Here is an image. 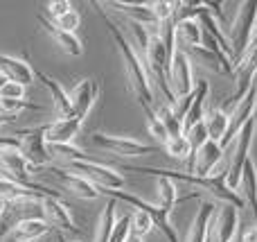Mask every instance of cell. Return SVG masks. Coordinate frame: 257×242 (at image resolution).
Here are the masks:
<instances>
[{
	"instance_id": "1",
	"label": "cell",
	"mask_w": 257,
	"mask_h": 242,
	"mask_svg": "<svg viewBox=\"0 0 257 242\" xmlns=\"http://www.w3.org/2000/svg\"><path fill=\"white\" fill-rule=\"evenodd\" d=\"M95 7L99 9V16L104 18V25H106V30L111 32L113 41H115L117 50H120V57L122 61H124V68H126V77H128V86H131V93L136 95L138 104L142 107V111H156L154 109V93H151V86H149V79H147V72H145V66H142L140 57H138V52L133 50V45L126 41V36L122 34V30H117V25L111 21V18L106 16V12H104L102 7H99V3H93Z\"/></svg>"
},
{
	"instance_id": "2",
	"label": "cell",
	"mask_w": 257,
	"mask_h": 242,
	"mask_svg": "<svg viewBox=\"0 0 257 242\" xmlns=\"http://www.w3.org/2000/svg\"><path fill=\"white\" fill-rule=\"evenodd\" d=\"M122 170L140 172V175H151V177H163V179H169V181H185V184H192V186H199V188L210 190V193H212L217 199H221L223 204H230V206H235V208H244V199H241V195L228 188L226 172H221V175H212V177H194V175H187V172L163 170V168H147V166H122Z\"/></svg>"
},
{
	"instance_id": "3",
	"label": "cell",
	"mask_w": 257,
	"mask_h": 242,
	"mask_svg": "<svg viewBox=\"0 0 257 242\" xmlns=\"http://www.w3.org/2000/svg\"><path fill=\"white\" fill-rule=\"evenodd\" d=\"M257 23V0H246L239 5L235 18L230 23L228 30V41H230L232 50V66H239V61L244 59L246 50L250 48V39H253V30Z\"/></svg>"
},
{
	"instance_id": "4",
	"label": "cell",
	"mask_w": 257,
	"mask_h": 242,
	"mask_svg": "<svg viewBox=\"0 0 257 242\" xmlns=\"http://www.w3.org/2000/svg\"><path fill=\"white\" fill-rule=\"evenodd\" d=\"M99 190V188H97ZM108 195V197L113 199V202H124V204H131L133 208H138V211H145L147 215L151 217V222H154V226L160 231V233L165 235V240L167 242H178V233L176 229L172 226V222H169V213L167 208H160V206H154V204L145 202V199H140L138 195L133 193H124V190H99V195Z\"/></svg>"
},
{
	"instance_id": "5",
	"label": "cell",
	"mask_w": 257,
	"mask_h": 242,
	"mask_svg": "<svg viewBox=\"0 0 257 242\" xmlns=\"http://www.w3.org/2000/svg\"><path fill=\"white\" fill-rule=\"evenodd\" d=\"M255 138V118H250L248 122L244 125V129L237 134V145H235V152H232L230 158V166L226 170V181H228V188L239 193V186H241V172H244L246 161L250 158V145H253Z\"/></svg>"
},
{
	"instance_id": "6",
	"label": "cell",
	"mask_w": 257,
	"mask_h": 242,
	"mask_svg": "<svg viewBox=\"0 0 257 242\" xmlns=\"http://www.w3.org/2000/svg\"><path fill=\"white\" fill-rule=\"evenodd\" d=\"M75 175L88 179L95 188L102 190H120L124 186V177L120 172H115L113 168H106L97 161H68L66 163Z\"/></svg>"
},
{
	"instance_id": "7",
	"label": "cell",
	"mask_w": 257,
	"mask_h": 242,
	"mask_svg": "<svg viewBox=\"0 0 257 242\" xmlns=\"http://www.w3.org/2000/svg\"><path fill=\"white\" fill-rule=\"evenodd\" d=\"M16 138L21 140V156L25 158L30 168H41L50 163L52 154H50V147L45 143V125L16 131Z\"/></svg>"
},
{
	"instance_id": "8",
	"label": "cell",
	"mask_w": 257,
	"mask_h": 242,
	"mask_svg": "<svg viewBox=\"0 0 257 242\" xmlns=\"http://www.w3.org/2000/svg\"><path fill=\"white\" fill-rule=\"evenodd\" d=\"M255 107H257V79H255V84L250 86L248 93L235 104L232 113H228V131H226V136L219 140L221 149H226L228 145L232 143V138H237V134L244 129V125L250 118H255Z\"/></svg>"
},
{
	"instance_id": "9",
	"label": "cell",
	"mask_w": 257,
	"mask_h": 242,
	"mask_svg": "<svg viewBox=\"0 0 257 242\" xmlns=\"http://www.w3.org/2000/svg\"><path fill=\"white\" fill-rule=\"evenodd\" d=\"M169 89H172L174 98H185L194 91V82H192V61H190V54L185 50H176L169 61Z\"/></svg>"
},
{
	"instance_id": "10",
	"label": "cell",
	"mask_w": 257,
	"mask_h": 242,
	"mask_svg": "<svg viewBox=\"0 0 257 242\" xmlns=\"http://www.w3.org/2000/svg\"><path fill=\"white\" fill-rule=\"evenodd\" d=\"M93 143L97 147L106 149V152L117 154V156H145V154L156 152L154 145L140 143V140L126 138V136H108V134H102V131L93 134Z\"/></svg>"
},
{
	"instance_id": "11",
	"label": "cell",
	"mask_w": 257,
	"mask_h": 242,
	"mask_svg": "<svg viewBox=\"0 0 257 242\" xmlns=\"http://www.w3.org/2000/svg\"><path fill=\"white\" fill-rule=\"evenodd\" d=\"M237 70V82H235V93L230 95V98L226 100V104H223V109L226 107H235L237 102H239L241 98H244L246 93L250 91V86L255 84L257 79V45H250L248 50H246L244 59L239 61V66L235 68Z\"/></svg>"
},
{
	"instance_id": "12",
	"label": "cell",
	"mask_w": 257,
	"mask_h": 242,
	"mask_svg": "<svg viewBox=\"0 0 257 242\" xmlns=\"http://www.w3.org/2000/svg\"><path fill=\"white\" fill-rule=\"evenodd\" d=\"M237 226H239V208L223 204L212 217L210 242H235Z\"/></svg>"
},
{
	"instance_id": "13",
	"label": "cell",
	"mask_w": 257,
	"mask_h": 242,
	"mask_svg": "<svg viewBox=\"0 0 257 242\" xmlns=\"http://www.w3.org/2000/svg\"><path fill=\"white\" fill-rule=\"evenodd\" d=\"M41 206H43V220L48 222V226L59 229V233H70V235L79 233L70 211H68V206L61 202V199L45 197V199H41Z\"/></svg>"
},
{
	"instance_id": "14",
	"label": "cell",
	"mask_w": 257,
	"mask_h": 242,
	"mask_svg": "<svg viewBox=\"0 0 257 242\" xmlns=\"http://www.w3.org/2000/svg\"><path fill=\"white\" fill-rule=\"evenodd\" d=\"M223 158V149L219 143L208 140L203 147H199L194 152V156L190 158V172L194 177H212L214 168L221 163Z\"/></svg>"
},
{
	"instance_id": "15",
	"label": "cell",
	"mask_w": 257,
	"mask_h": 242,
	"mask_svg": "<svg viewBox=\"0 0 257 242\" xmlns=\"http://www.w3.org/2000/svg\"><path fill=\"white\" fill-rule=\"evenodd\" d=\"M70 107H72V118L79 122H84V118L88 116L90 107H93L95 98H97V82L95 79H81L75 89L70 91Z\"/></svg>"
},
{
	"instance_id": "16",
	"label": "cell",
	"mask_w": 257,
	"mask_h": 242,
	"mask_svg": "<svg viewBox=\"0 0 257 242\" xmlns=\"http://www.w3.org/2000/svg\"><path fill=\"white\" fill-rule=\"evenodd\" d=\"M0 72L9 82H16V84H23V86H30L34 82V68H32V63L27 59L0 54Z\"/></svg>"
},
{
	"instance_id": "17",
	"label": "cell",
	"mask_w": 257,
	"mask_h": 242,
	"mask_svg": "<svg viewBox=\"0 0 257 242\" xmlns=\"http://www.w3.org/2000/svg\"><path fill=\"white\" fill-rule=\"evenodd\" d=\"M81 122L75 118H59L45 125V143L48 145H70L72 138L79 134Z\"/></svg>"
},
{
	"instance_id": "18",
	"label": "cell",
	"mask_w": 257,
	"mask_h": 242,
	"mask_svg": "<svg viewBox=\"0 0 257 242\" xmlns=\"http://www.w3.org/2000/svg\"><path fill=\"white\" fill-rule=\"evenodd\" d=\"M50 172L66 186V190L75 193L77 197H81V199H97L99 197V190L95 188L88 179H84V177L75 175V172H66V170H61V168H50Z\"/></svg>"
},
{
	"instance_id": "19",
	"label": "cell",
	"mask_w": 257,
	"mask_h": 242,
	"mask_svg": "<svg viewBox=\"0 0 257 242\" xmlns=\"http://www.w3.org/2000/svg\"><path fill=\"white\" fill-rule=\"evenodd\" d=\"M34 77H39L45 89L50 91V98H52L59 118H72V107H70V95H68V91L63 89L57 79H52V77L45 75L43 70H39V68H34Z\"/></svg>"
},
{
	"instance_id": "20",
	"label": "cell",
	"mask_w": 257,
	"mask_h": 242,
	"mask_svg": "<svg viewBox=\"0 0 257 242\" xmlns=\"http://www.w3.org/2000/svg\"><path fill=\"white\" fill-rule=\"evenodd\" d=\"M214 217V204L212 202H201L199 213H196L194 222H192L190 231H187L185 242H208L210 240V226H212Z\"/></svg>"
},
{
	"instance_id": "21",
	"label": "cell",
	"mask_w": 257,
	"mask_h": 242,
	"mask_svg": "<svg viewBox=\"0 0 257 242\" xmlns=\"http://www.w3.org/2000/svg\"><path fill=\"white\" fill-rule=\"evenodd\" d=\"M36 21H39V25L43 27L45 32H48L50 36H52L54 41H57V45L63 50V52H68V54H72V57H79L81 52H84V48H81V41L77 39L75 34H70V32H63V30H59L57 25H54L50 18H45V16H36Z\"/></svg>"
},
{
	"instance_id": "22",
	"label": "cell",
	"mask_w": 257,
	"mask_h": 242,
	"mask_svg": "<svg viewBox=\"0 0 257 242\" xmlns=\"http://www.w3.org/2000/svg\"><path fill=\"white\" fill-rule=\"evenodd\" d=\"M210 95V86L205 79H199V84L194 86V91H192V107L190 111H187L185 120H183V131H187L190 127H194L196 122L203 120V111H205V100H208Z\"/></svg>"
},
{
	"instance_id": "23",
	"label": "cell",
	"mask_w": 257,
	"mask_h": 242,
	"mask_svg": "<svg viewBox=\"0 0 257 242\" xmlns=\"http://www.w3.org/2000/svg\"><path fill=\"white\" fill-rule=\"evenodd\" d=\"M108 7H113L115 12L126 14L128 21H136V23H140V25H145V27H149V25L156 27L158 25L156 18H154V14H151V9H149V3L133 5V3H122V0H113V3H108Z\"/></svg>"
},
{
	"instance_id": "24",
	"label": "cell",
	"mask_w": 257,
	"mask_h": 242,
	"mask_svg": "<svg viewBox=\"0 0 257 242\" xmlns=\"http://www.w3.org/2000/svg\"><path fill=\"white\" fill-rule=\"evenodd\" d=\"M239 188H244L241 199H244V204L250 206V213H253V217L257 222V168L250 158L246 161L244 172H241V186Z\"/></svg>"
},
{
	"instance_id": "25",
	"label": "cell",
	"mask_w": 257,
	"mask_h": 242,
	"mask_svg": "<svg viewBox=\"0 0 257 242\" xmlns=\"http://www.w3.org/2000/svg\"><path fill=\"white\" fill-rule=\"evenodd\" d=\"M176 43L190 45V50L203 45V27L199 21H176Z\"/></svg>"
},
{
	"instance_id": "26",
	"label": "cell",
	"mask_w": 257,
	"mask_h": 242,
	"mask_svg": "<svg viewBox=\"0 0 257 242\" xmlns=\"http://www.w3.org/2000/svg\"><path fill=\"white\" fill-rule=\"evenodd\" d=\"M48 229L50 226L45 220H23L12 231V238L14 242H36L41 235L48 233Z\"/></svg>"
},
{
	"instance_id": "27",
	"label": "cell",
	"mask_w": 257,
	"mask_h": 242,
	"mask_svg": "<svg viewBox=\"0 0 257 242\" xmlns=\"http://www.w3.org/2000/svg\"><path fill=\"white\" fill-rule=\"evenodd\" d=\"M16 199H45V195L32 193V190L23 188L16 181H9L5 177H0V206H5L9 202H16Z\"/></svg>"
},
{
	"instance_id": "28",
	"label": "cell",
	"mask_w": 257,
	"mask_h": 242,
	"mask_svg": "<svg viewBox=\"0 0 257 242\" xmlns=\"http://www.w3.org/2000/svg\"><path fill=\"white\" fill-rule=\"evenodd\" d=\"M158 195H160V208H167V211H174V206L176 204H183V202H190V199L199 197L201 193H190L187 197H176V186H174V181L169 179H163V177H158Z\"/></svg>"
},
{
	"instance_id": "29",
	"label": "cell",
	"mask_w": 257,
	"mask_h": 242,
	"mask_svg": "<svg viewBox=\"0 0 257 242\" xmlns=\"http://www.w3.org/2000/svg\"><path fill=\"white\" fill-rule=\"evenodd\" d=\"M205 122V129H208V138L219 143V140L226 136L228 131V113L223 109H212L208 116L203 118Z\"/></svg>"
},
{
	"instance_id": "30",
	"label": "cell",
	"mask_w": 257,
	"mask_h": 242,
	"mask_svg": "<svg viewBox=\"0 0 257 242\" xmlns=\"http://www.w3.org/2000/svg\"><path fill=\"white\" fill-rule=\"evenodd\" d=\"M113 226H115V202H108L104 206L102 215L97 217V231H95V242H108L113 233Z\"/></svg>"
},
{
	"instance_id": "31",
	"label": "cell",
	"mask_w": 257,
	"mask_h": 242,
	"mask_svg": "<svg viewBox=\"0 0 257 242\" xmlns=\"http://www.w3.org/2000/svg\"><path fill=\"white\" fill-rule=\"evenodd\" d=\"M183 136L187 138V143H190V149H192V156H194V152L199 147H203L205 143H208V129H205V122L201 120V122H196L194 127H190L187 131H183ZM190 156V158H192Z\"/></svg>"
},
{
	"instance_id": "32",
	"label": "cell",
	"mask_w": 257,
	"mask_h": 242,
	"mask_svg": "<svg viewBox=\"0 0 257 242\" xmlns=\"http://www.w3.org/2000/svg\"><path fill=\"white\" fill-rule=\"evenodd\" d=\"M165 152L172 158H178V161H185V158L192 156L190 143H187L185 136H174V138H169L167 143H165Z\"/></svg>"
},
{
	"instance_id": "33",
	"label": "cell",
	"mask_w": 257,
	"mask_h": 242,
	"mask_svg": "<svg viewBox=\"0 0 257 242\" xmlns=\"http://www.w3.org/2000/svg\"><path fill=\"white\" fill-rule=\"evenodd\" d=\"M154 229V222L145 211H133L131 213V235L133 238H145L149 231Z\"/></svg>"
},
{
	"instance_id": "34",
	"label": "cell",
	"mask_w": 257,
	"mask_h": 242,
	"mask_svg": "<svg viewBox=\"0 0 257 242\" xmlns=\"http://www.w3.org/2000/svg\"><path fill=\"white\" fill-rule=\"evenodd\" d=\"M156 113H158L160 122H163V125H165V129H167L169 138H174V136H183V122L178 120V118H174L172 109H169L167 104H163V107H160Z\"/></svg>"
},
{
	"instance_id": "35",
	"label": "cell",
	"mask_w": 257,
	"mask_h": 242,
	"mask_svg": "<svg viewBox=\"0 0 257 242\" xmlns=\"http://www.w3.org/2000/svg\"><path fill=\"white\" fill-rule=\"evenodd\" d=\"M25 109H34V111H41V104L36 102H27V100H5L0 98V113H7V116H18Z\"/></svg>"
},
{
	"instance_id": "36",
	"label": "cell",
	"mask_w": 257,
	"mask_h": 242,
	"mask_svg": "<svg viewBox=\"0 0 257 242\" xmlns=\"http://www.w3.org/2000/svg\"><path fill=\"white\" fill-rule=\"evenodd\" d=\"M187 54H194L196 59H201V63L203 66H208L210 70H214V72H219V75H226V70H223V66H221V61H219L217 57H214L212 52H210L205 45H199V48H192Z\"/></svg>"
},
{
	"instance_id": "37",
	"label": "cell",
	"mask_w": 257,
	"mask_h": 242,
	"mask_svg": "<svg viewBox=\"0 0 257 242\" xmlns=\"http://www.w3.org/2000/svg\"><path fill=\"white\" fill-rule=\"evenodd\" d=\"M176 7L178 3H167V0H156V3H149V9L154 14L156 23H163L169 21V18L176 16Z\"/></svg>"
},
{
	"instance_id": "38",
	"label": "cell",
	"mask_w": 257,
	"mask_h": 242,
	"mask_svg": "<svg viewBox=\"0 0 257 242\" xmlns=\"http://www.w3.org/2000/svg\"><path fill=\"white\" fill-rule=\"evenodd\" d=\"M145 116H147V127H149V134L154 136L158 143L165 145L169 140V134H167V129H165V125L160 122L158 113H156V111H147Z\"/></svg>"
},
{
	"instance_id": "39",
	"label": "cell",
	"mask_w": 257,
	"mask_h": 242,
	"mask_svg": "<svg viewBox=\"0 0 257 242\" xmlns=\"http://www.w3.org/2000/svg\"><path fill=\"white\" fill-rule=\"evenodd\" d=\"M128 238H131V213L115 220V226H113V233L108 242H128Z\"/></svg>"
},
{
	"instance_id": "40",
	"label": "cell",
	"mask_w": 257,
	"mask_h": 242,
	"mask_svg": "<svg viewBox=\"0 0 257 242\" xmlns=\"http://www.w3.org/2000/svg\"><path fill=\"white\" fill-rule=\"evenodd\" d=\"M54 25L59 27V30H63V32H70V34H75V30L79 27V23H81V18H79V14H77V9H70L68 14H63L61 18H57V21H52Z\"/></svg>"
},
{
	"instance_id": "41",
	"label": "cell",
	"mask_w": 257,
	"mask_h": 242,
	"mask_svg": "<svg viewBox=\"0 0 257 242\" xmlns=\"http://www.w3.org/2000/svg\"><path fill=\"white\" fill-rule=\"evenodd\" d=\"M0 98H5V100H25V86L16 84V82H7V84L0 89Z\"/></svg>"
},
{
	"instance_id": "42",
	"label": "cell",
	"mask_w": 257,
	"mask_h": 242,
	"mask_svg": "<svg viewBox=\"0 0 257 242\" xmlns=\"http://www.w3.org/2000/svg\"><path fill=\"white\" fill-rule=\"evenodd\" d=\"M70 9H72V5L68 3V0H50L48 3V14L52 16V21L61 18L63 14H68Z\"/></svg>"
},
{
	"instance_id": "43",
	"label": "cell",
	"mask_w": 257,
	"mask_h": 242,
	"mask_svg": "<svg viewBox=\"0 0 257 242\" xmlns=\"http://www.w3.org/2000/svg\"><path fill=\"white\" fill-rule=\"evenodd\" d=\"M239 242H257V224H253V226H248V229L241 233V238H239Z\"/></svg>"
},
{
	"instance_id": "44",
	"label": "cell",
	"mask_w": 257,
	"mask_h": 242,
	"mask_svg": "<svg viewBox=\"0 0 257 242\" xmlns=\"http://www.w3.org/2000/svg\"><path fill=\"white\" fill-rule=\"evenodd\" d=\"M9 120H16V116H7V113H0V125H5V122Z\"/></svg>"
},
{
	"instance_id": "45",
	"label": "cell",
	"mask_w": 257,
	"mask_h": 242,
	"mask_svg": "<svg viewBox=\"0 0 257 242\" xmlns=\"http://www.w3.org/2000/svg\"><path fill=\"white\" fill-rule=\"evenodd\" d=\"M57 242H79V240H75V238H72V240H66V235H63V233H57Z\"/></svg>"
},
{
	"instance_id": "46",
	"label": "cell",
	"mask_w": 257,
	"mask_h": 242,
	"mask_svg": "<svg viewBox=\"0 0 257 242\" xmlns=\"http://www.w3.org/2000/svg\"><path fill=\"white\" fill-rule=\"evenodd\" d=\"M250 45H257V23H255V30H253V39H250Z\"/></svg>"
},
{
	"instance_id": "47",
	"label": "cell",
	"mask_w": 257,
	"mask_h": 242,
	"mask_svg": "<svg viewBox=\"0 0 257 242\" xmlns=\"http://www.w3.org/2000/svg\"><path fill=\"white\" fill-rule=\"evenodd\" d=\"M7 82H9V79H7V77H5V75H3V72H0V89H3V86L7 84Z\"/></svg>"
},
{
	"instance_id": "48",
	"label": "cell",
	"mask_w": 257,
	"mask_h": 242,
	"mask_svg": "<svg viewBox=\"0 0 257 242\" xmlns=\"http://www.w3.org/2000/svg\"><path fill=\"white\" fill-rule=\"evenodd\" d=\"M128 242H145V240H142V238H133V235H131V238H128Z\"/></svg>"
},
{
	"instance_id": "49",
	"label": "cell",
	"mask_w": 257,
	"mask_h": 242,
	"mask_svg": "<svg viewBox=\"0 0 257 242\" xmlns=\"http://www.w3.org/2000/svg\"><path fill=\"white\" fill-rule=\"evenodd\" d=\"M0 213H3V206H0Z\"/></svg>"
},
{
	"instance_id": "50",
	"label": "cell",
	"mask_w": 257,
	"mask_h": 242,
	"mask_svg": "<svg viewBox=\"0 0 257 242\" xmlns=\"http://www.w3.org/2000/svg\"><path fill=\"white\" fill-rule=\"evenodd\" d=\"M0 177H3V172H0Z\"/></svg>"
},
{
	"instance_id": "51",
	"label": "cell",
	"mask_w": 257,
	"mask_h": 242,
	"mask_svg": "<svg viewBox=\"0 0 257 242\" xmlns=\"http://www.w3.org/2000/svg\"><path fill=\"white\" fill-rule=\"evenodd\" d=\"M255 111H257V107H255Z\"/></svg>"
}]
</instances>
